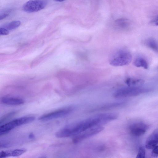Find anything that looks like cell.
Returning a JSON list of instances; mask_svg holds the SVG:
<instances>
[{
	"label": "cell",
	"instance_id": "cell-13",
	"mask_svg": "<svg viewBox=\"0 0 158 158\" xmlns=\"http://www.w3.org/2000/svg\"><path fill=\"white\" fill-rule=\"evenodd\" d=\"M133 64L136 67H142L145 69H148V67L147 61L142 57H136L134 60Z\"/></svg>",
	"mask_w": 158,
	"mask_h": 158
},
{
	"label": "cell",
	"instance_id": "cell-14",
	"mask_svg": "<svg viewBox=\"0 0 158 158\" xmlns=\"http://www.w3.org/2000/svg\"><path fill=\"white\" fill-rule=\"evenodd\" d=\"M146 45L153 51L158 52V42L152 38L148 39L146 42Z\"/></svg>",
	"mask_w": 158,
	"mask_h": 158
},
{
	"label": "cell",
	"instance_id": "cell-23",
	"mask_svg": "<svg viewBox=\"0 0 158 158\" xmlns=\"http://www.w3.org/2000/svg\"><path fill=\"white\" fill-rule=\"evenodd\" d=\"M40 158H46V157L44 156H43L40 157Z\"/></svg>",
	"mask_w": 158,
	"mask_h": 158
},
{
	"label": "cell",
	"instance_id": "cell-18",
	"mask_svg": "<svg viewBox=\"0 0 158 158\" xmlns=\"http://www.w3.org/2000/svg\"><path fill=\"white\" fill-rule=\"evenodd\" d=\"M145 152L143 148H140L136 158H145Z\"/></svg>",
	"mask_w": 158,
	"mask_h": 158
},
{
	"label": "cell",
	"instance_id": "cell-20",
	"mask_svg": "<svg viewBox=\"0 0 158 158\" xmlns=\"http://www.w3.org/2000/svg\"><path fill=\"white\" fill-rule=\"evenodd\" d=\"M9 33V31L6 28L4 27H0V34L2 35H7Z\"/></svg>",
	"mask_w": 158,
	"mask_h": 158
},
{
	"label": "cell",
	"instance_id": "cell-7",
	"mask_svg": "<svg viewBox=\"0 0 158 158\" xmlns=\"http://www.w3.org/2000/svg\"><path fill=\"white\" fill-rule=\"evenodd\" d=\"M148 128V126L142 122H137L131 124L129 127V131L132 135L139 136L143 135Z\"/></svg>",
	"mask_w": 158,
	"mask_h": 158
},
{
	"label": "cell",
	"instance_id": "cell-21",
	"mask_svg": "<svg viewBox=\"0 0 158 158\" xmlns=\"http://www.w3.org/2000/svg\"><path fill=\"white\" fill-rule=\"evenodd\" d=\"M150 23L154 25L158 26V16L156 17L152 20L151 21Z\"/></svg>",
	"mask_w": 158,
	"mask_h": 158
},
{
	"label": "cell",
	"instance_id": "cell-1",
	"mask_svg": "<svg viewBox=\"0 0 158 158\" xmlns=\"http://www.w3.org/2000/svg\"><path fill=\"white\" fill-rule=\"evenodd\" d=\"M132 59L130 52L126 49L121 48L112 52L109 57V62L113 66H123L129 64Z\"/></svg>",
	"mask_w": 158,
	"mask_h": 158
},
{
	"label": "cell",
	"instance_id": "cell-19",
	"mask_svg": "<svg viewBox=\"0 0 158 158\" xmlns=\"http://www.w3.org/2000/svg\"><path fill=\"white\" fill-rule=\"evenodd\" d=\"M152 155L155 157L158 156V146H156L153 148L152 152Z\"/></svg>",
	"mask_w": 158,
	"mask_h": 158
},
{
	"label": "cell",
	"instance_id": "cell-5",
	"mask_svg": "<svg viewBox=\"0 0 158 158\" xmlns=\"http://www.w3.org/2000/svg\"><path fill=\"white\" fill-rule=\"evenodd\" d=\"M45 0H30L23 5V10L28 13L36 12L44 9L47 4Z\"/></svg>",
	"mask_w": 158,
	"mask_h": 158
},
{
	"label": "cell",
	"instance_id": "cell-17",
	"mask_svg": "<svg viewBox=\"0 0 158 158\" xmlns=\"http://www.w3.org/2000/svg\"><path fill=\"white\" fill-rule=\"evenodd\" d=\"M142 80L140 79L128 78L126 79V83L129 86H132V85L138 83H141Z\"/></svg>",
	"mask_w": 158,
	"mask_h": 158
},
{
	"label": "cell",
	"instance_id": "cell-12",
	"mask_svg": "<svg viewBox=\"0 0 158 158\" xmlns=\"http://www.w3.org/2000/svg\"><path fill=\"white\" fill-rule=\"evenodd\" d=\"M116 27L123 30H128L131 27L132 23L129 19H119L115 22Z\"/></svg>",
	"mask_w": 158,
	"mask_h": 158
},
{
	"label": "cell",
	"instance_id": "cell-10",
	"mask_svg": "<svg viewBox=\"0 0 158 158\" xmlns=\"http://www.w3.org/2000/svg\"><path fill=\"white\" fill-rule=\"evenodd\" d=\"M3 103L9 105H19L24 103V101L22 99L8 97H3L1 99Z\"/></svg>",
	"mask_w": 158,
	"mask_h": 158
},
{
	"label": "cell",
	"instance_id": "cell-22",
	"mask_svg": "<svg viewBox=\"0 0 158 158\" xmlns=\"http://www.w3.org/2000/svg\"><path fill=\"white\" fill-rule=\"evenodd\" d=\"M35 137L34 135L32 133H31L29 135V138L30 139H34Z\"/></svg>",
	"mask_w": 158,
	"mask_h": 158
},
{
	"label": "cell",
	"instance_id": "cell-15",
	"mask_svg": "<svg viewBox=\"0 0 158 158\" xmlns=\"http://www.w3.org/2000/svg\"><path fill=\"white\" fill-rule=\"evenodd\" d=\"M21 22L19 21H14L5 25V28L8 30H12L18 28L20 25Z\"/></svg>",
	"mask_w": 158,
	"mask_h": 158
},
{
	"label": "cell",
	"instance_id": "cell-4",
	"mask_svg": "<svg viewBox=\"0 0 158 158\" xmlns=\"http://www.w3.org/2000/svg\"><path fill=\"white\" fill-rule=\"evenodd\" d=\"M75 108L73 106L62 108L44 114L40 116L38 119L40 121L44 122L61 117L72 112Z\"/></svg>",
	"mask_w": 158,
	"mask_h": 158
},
{
	"label": "cell",
	"instance_id": "cell-11",
	"mask_svg": "<svg viewBox=\"0 0 158 158\" xmlns=\"http://www.w3.org/2000/svg\"><path fill=\"white\" fill-rule=\"evenodd\" d=\"M125 103V102H119L107 103L97 107L93 110L96 111L108 110L122 106Z\"/></svg>",
	"mask_w": 158,
	"mask_h": 158
},
{
	"label": "cell",
	"instance_id": "cell-3",
	"mask_svg": "<svg viewBox=\"0 0 158 158\" xmlns=\"http://www.w3.org/2000/svg\"><path fill=\"white\" fill-rule=\"evenodd\" d=\"M149 90L146 88L128 86L116 90L113 94V96L116 98L134 96L148 92Z\"/></svg>",
	"mask_w": 158,
	"mask_h": 158
},
{
	"label": "cell",
	"instance_id": "cell-16",
	"mask_svg": "<svg viewBox=\"0 0 158 158\" xmlns=\"http://www.w3.org/2000/svg\"><path fill=\"white\" fill-rule=\"evenodd\" d=\"M17 112V111H11L4 115L1 119L0 124L13 117L16 114Z\"/></svg>",
	"mask_w": 158,
	"mask_h": 158
},
{
	"label": "cell",
	"instance_id": "cell-6",
	"mask_svg": "<svg viewBox=\"0 0 158 158\" xmlns=\"http://www.w3.org/2000/svg\"><path fill=\"white\" fill-rule=\"evenodd\" d=\"M104 127L100 126L94 127L88 129L76 135L73 139L74 143L78 142L84 139L94 135L102 131Z\"/></svg>",
	"mask_w": 158,
	"mask_h": 158
},
{
	"label": "cell",
	"instance_id": "cell-8",
	"mask_svg": "<svg viewBox=\"0 0 158 158\" xmlns=\"http://www.w3.org/2000/svg\"><path fill=\"white\" fill-rule=\"evenodd\" d=\"M26 151V149L25 148L2 151L0 152V158H6L9 157L18 156L25 152Z\"/></svg>",
	"mask_w": 158,
	"mask_h": 158
},
{
	"label": "cell",
	"instance_id": "cell-9",
	"mask_svg": "<svg viewBox=\"0 0 158 158\" xmlns=\"http://www.w3.org/2000/svg\"><path fill=\"white\" fill-rule=\"evenodd\" d=\"M158 143V130L153 132L147 139L146 148L148 149L154 148Z\"/></svg>",
	"mask_w": 158,
	"mask_h": 158
},
{
	"label": "cell",
	"instance_id": "cell-2",
	"mask_svg": "<svg viewBox=\"0 0 158 158\" xmlns=\"http://www.w3.org/2000/svg\"><path fill=\"white\" fill-rule=\"evenodd\" d=\"M35 119L34 116H26L11 121L0 126V135L6 134L16 127L31 123Z\"/></svg>",
	"mask_w": 158,
	"mask_h": 158
}]
</instances>
